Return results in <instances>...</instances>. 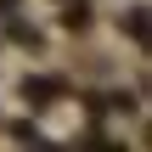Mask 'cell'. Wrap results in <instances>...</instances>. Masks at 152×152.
Listing matches in <instances>:
<instances>
[{"label":"cell","mask_w":152,"mask_h":152,"mask_svg":"<svg viewBox=\"0 0 152 152\" xmlns=\"http://www.w3.org/2000/svg\"><path fill=\"white\" fill-rule=\"evenodd\" d=\"M23 96H28V102H51V96H56V85H51V79H28V85H23Z\"/></svg>","instance_id":"obj_1"}]
</instances>
